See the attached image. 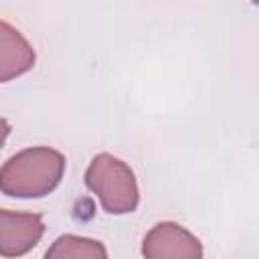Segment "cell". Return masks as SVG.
I'll list each match as a JSON object with an SVG mask.
<instances>
[{
    "label": "cell",
    "instance_id": "52a82bcc",
    "mask_svg": "<svg viewBox=\"0 0 259 259\" xmlns=\"http://www.w3.org/2000/svg\"><path fill=\"white\" fill-rule=\"evenodd\" d=\"M8 134H10V125H8V121H6V119H2V117H0V148H2V144L6 142Z\"/></svg>",
    "mask_w": 259,
    "mask_h": 259
},
{
    "label": "cell",
    "instance_id": "8992f818",
    "mask_svg": "<svg viewBox=\"0 0 259 259\" xmlns=\"http://www.w3.org/2000/svg\"><path fill=\"white\" fill-rule=\"evenodd\" d=\"M45 259H109L101 241L81 235H61L47 249Z\"/></svg>",
    "mask_w": 259,
    "mask_h": 259
},
{
    "label": "cell",
    "instance_id": "277c9868",
    "mask_svg": "<svg viewBox=\"0 0 259 259\" xmlns=\"http://www.w3.org/2000/svg\"><path fill=\"white\" fill-rule=\"evenodd\" d=\"M45 233L42 217L36 212H16L0 208V255L20 257L26 255Z\"/></svg>",
    "mask_w": 259,
    "mask_h": 259
},
{
    "label": "cell",
    "instance_id": "7a4b0ae2",
    "mask_svg": "<svg viewBox=\"0 0 259 259\" xmlns=\"http://www.w3.org/2000/svg\"><path fill=\"white\" fill-rule=\"evenodd\" d=\"M85 184L109 214L134 212L140 204V188L134 170L111 154H97L89 162Z\"/></svg>",
    "mask_w": 259,
    "mask_h": 259
},
{
    "label": "cell",
    "instance_id": "3957f363",
    "mask_svg": "<svg viewBox=\"0 0 259 259\" xmlns=\"http://www.w3.org/2000/svg\"><path fill=\"white\" fill-rule=\"evenodd\" d=\"M142 255L144 259H202V245L182 225L164 221L146 233Z\"/></svg>",
    "mask_w": 259,
    "mask_h": 259
},
{
    "label": "cell",
    "instance_id": "6da1fadb",
    "mask_svg": "<svg viewBox=\"0 0 259 259\" xmlns=\"http://www.w3.org/2000/svg\"><path fill=\"white\" fill-rule=\"evenodd\" d=\"M65 156L49 146L20 150L0 168V190L14 198H40L53 192L63 174Z\"/></svg>",
    "mask_w": 259,
    "mask_h": 259
},
{
    "label": "cell",
    "instance_id": "5b68a950",
    "mask_svg": "<svg viewBox=\"0 0 259 259\" xmlns=\"http://www.w3.org/2000/svg\"><path fill=\"white\" fill-rule=\"evenodd\" d=\"M34 49L18 28L0 20V83H8L34 67Z\"/></svg>",
    "mask_w": 259,
    "mask_h": 259
}]
</instances>
